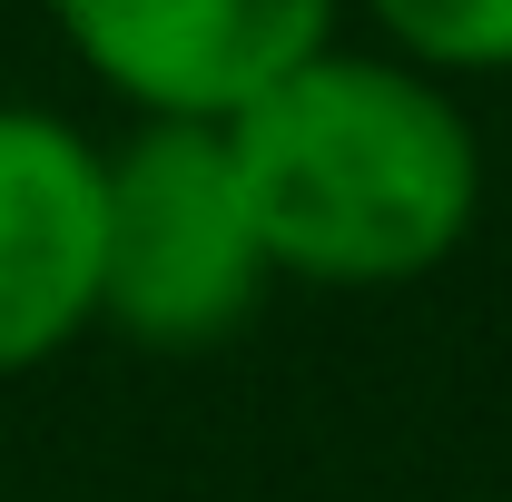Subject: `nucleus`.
I'll use <instances>...</instances> for the list:
<instances>
[{
    "instance_id": "nucleus-1",
    "label": "nucleus",
    "mask_w": 512,
    "mask_h": 502,
    "mask_svg": "<svg viewBox=\"0 0 512 502\" xmlns=\"http://www.w3.org/2000/svg\"><path fill=\"white\" fill-rule=\"evenodd\" d=\"M217 138L276 286L394 296L444 276L483 217V138L463 99L384 50H316Z\"/></svg>"
},
{
    "instance_id": "nucleus-2",
    "label": "nucleus",
    "mask_w": 512,
    "mask_h": 502,
    "mask_svg": "<svg viewBox=\"0 0 512 502\" xmlns=\"http://www.w3.org/2000/svg\"><path fill=\"white\" fill-rule=\"evenodd\" d=\"M247 197L227 138L188 119H138L99 148V325L148 355H207L266 306Z\"/></svg>"
},
{
    "instance_id": "nucleus-3",
    "label": "nucleus",
    "mask_w": 512,
    "mask_h": 502,
    "mask_svg": "<svg viewBox=\"0 0 512 502\" xmlns=\"http://www.w3.org/2000/svg\"><path fill=\"white\" fill-rule=\"evenodd\" d=\"M50 30L119 109L227 128L286 69L335 50L345 0H50Z\"/></svg>"
},
{
    "instance_id": "nucleus-4",
    "label": "nucleus",
    "mask_w": 512,
    "mask_h": 502,
    "mask_svg": "<svg viewBox=\"0 0 512 502\" xmlns=\"http://www.w3.org/2000/svg\"><path fill=\"white\" fill-rule=\"evenodd\" d=\"M99 325V138L0 99V384Z\"/></svg>"
},
{
    "instance_id": "nucleus-5",
    "label": "nucleus",
    "mask_w": 512,
    "mask_h": 502,
    "mask_svg": "<svg viewBox=\"0 0 512 502\" xmlns=\"http://www.w3.org/2000/svg\"><path fill=\"white\" fill-rule=\"evenodd\" d=\"M365 10L384 60L424 69V79H512V0H345Z\"/></svg>"
}]
</instances>
